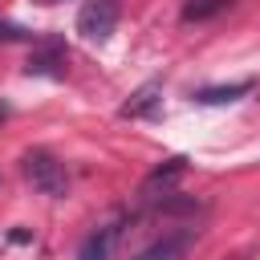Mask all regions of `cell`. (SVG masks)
Wrapping results in <instances>:
<instances>
[{"label": "cell", "instance_id": "1", "mask_svg": "<svg viewBox=\"0 0 260 260\" xmlns=\"http://www.w3.org/2000/svg\"><path fill=\"white\" fill-rule=\"evenodd\" d=\"M24 179H28L41 195H49V199H65V195H69V171H65V162L53 158L49 150H28V154H24Z\"/></svg>", "mask_w": 260, "mask_h": 260}, {"label": "cell", "instance_id": "2", "mask_svg": "<svg viewBox=\"0 0 260 260\" xmlns=\"http://www.w3.org/2000/svg\"><path fill=\"white\" fill-rule=\"evenodd\" d=\"M118 28V0H89L77 12V32L85 41H110V32Z\"/></svg>", "mask_w": 260, "mask_h": 260}, {"label": "cell", "instance_id": "3", "mask_svg": "<svg viewBox=\"0 0 260 260\" xmlns=\"http://www.w3.org/2000/svg\"><path fill=\"white\" fill-rule=\"evenodd\" d=\"M183 175V158H167L162 167H154L150 175H146V183H142V195L146 199H154L158 191H171V183Z\"/></svg>", "mask_w": 260, "mask_h": 260}, {"label": "cell", "instance_id": "4", "mask_svg": "<svg viewBox=\"0 0 260 260\" xmlns=\"http://www.w3.org/2000/svg\"><path fill=\"white\" fill-rule=\"evenodd\" d=\"M158 93H162V85H158V81H146L142 89L130 93V102L122 106V118H142V114H150L154 102H158Z\"/></svg>", "mask_w": 260, "mask_h": 260}, {"label": "cell", "instance_id": "5", "mask_svg": "<svg viewBox=\"0 0 260 260\" xmlns=\"http://www.w3.org/2000/svg\"><path fill=\"white\" fill-rule=\"evenodd\" d=\"M252 89V81H232V85H207V89H199L195 93V102H203V106H223V102H236V98H244Z\"/></svg>", "mask_w": 260, "mask_h": 260}, {"label": "cell", "instance_id": "6", "mask_svg": "<svg viewBox=\"0 0 260 260\" xmlns=\"http://www.w3.org/2000/svg\"><path fill=\"white\" fill-rule=\"evenodd\" d=\"M28 73H53V77H61V73H65V53H61L57 45H45L41 53H32Z\"/></svg>", "mask_w": 260, "mask_h": 260}, {"label": "cell", "instance_id": "7", "mask_svg": "<svg viewBox=\"0 0 260 260\" xmlns=\"http://www.w3.org/2000/svg\"><path fill=\"white\" fill-rule=\"evenodd\" d=\"M110 240H114V232H93V236H85L77 260H110Z\"/></svg>", "mask_w": 260, "mask_h": 260}, {"label": "cell", "instance_id": "8", "mask_svg": "<svg viewBox=\"0 0 260 260\" xmlns=\"http://www.w3.org/2000/svg\"><path fill=\"white\" fill-rule=\"evenodd\" d=\"M228 0H183V20H207L223 8Z\"/></svg>", "mask_w": 260, "mask_h": 260}, {"label": "cell", "instance_id": "9", "mask_svg": "<svg viewBox=\"0 0 260 260\" xmlns=\"http://www.w3.org/2000/svg\"><path fill=\"white\" fill-rule=\"evenodd\" d=\"M183 244H187L183 236H175V240H162V244H154V248H146V252H142L138 260H175V256L183 252Z\"/></svg>", "mask_w": 260, "mask_h": 260}, {"label": "cell", "instance_id": "10", "mask_svg": "<svg viewBox=\"0 0 260 260\" xmlns=\"http://www.w3.org/2000/svg\"><path fill=\"white\" fill-rule=\"evenodd\" d=\"M4 122H8V106L0 102V126H4Z\"/></svg>", "mask_w": 260, "mask_h": 260}, {"label": "cell", "instance_id": "11", "mask_svg": "<svg viewBox=\"0 0 260 260\" xmlns=\"http://www.w3.org/2000/svg\"><path fill=\"white\" fill-rule=\"evenodd\" d=\"M37 4H61V0H37Z\"/></svg>", "mask_w": 260, "mask_h": 260}]
</instances>
